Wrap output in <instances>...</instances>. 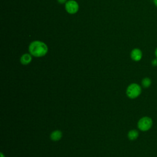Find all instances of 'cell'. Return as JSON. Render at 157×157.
Returning <instances> with one entry per match:
<instances>
[{
	"mask_svg": "<svg viewBox=\"0 0 157 157\" xmlns=\"http://www.w3.org/2000/svg\"><path fill=\"white\" fill-rule=\"evenodd\" d=\"M28 50L31 55L35 57H42L48 52V47L42 41L34 40L29 44Z\"/></svg>",
	"mask_w": 157,
	"mask_h": 157,
	"instance_id": "obj_1",
	"label": "cell"
},
{
	"mask_svg": "<svg viewBox=\"0 0 157 157\" xmlns=\"http://www.w3.org/2000/svg\"><path fill=\"white\" fill-rule=\"evenodd\" d=\"M141 93V87L137 83L129 85L126 89V94L131 99L138 97Z\"/></svg>",
	"mask_w": 157,
	"mask_h": 157,
	"instance_id": "obj_2",
	"label": "cell"
},
{
	"mask_svg": "<svg viewBox=\"0 0 157 157\" xmlns=\"http://www.w3.org/2000/svg\"><path fill=\"white\" fill-rule=\"evenodd\" d=\"M152 124L153 121L151 118L148 117H144L139 120L137 126L140 130L142 131H146L151 128Z\"/></svg>",
	"mask_w": 157,
	"mask_h": 157,
	"instance_id": "obj_3",
	"label": "cell"
},
{
	"mask_svg": "<svg viewBox=\"0 0 157 157\" xmlns=\"http://www.w3.org/2000/svg\"><path fill=\"white\" fill-rule=\"evenodd\" d=\"M65 9L67 13L74 14L78 10V4L74 0H69L65 3Z\"/></svg>",
	"mask_w": 157,
	"mask_h": 157,
	"instance_id": "obj_4",
	"label": "cell"
},
{
	"mask_svg": "<svg viewBox=\"0 0 157 157\" xmlns=\"http://www.w3.org/2000/svg\"><path fill=\"white\" fill-rule=\"evenodd\" d=\"M142 57V53L139 48H134L131 52V58L135 61H138L141 59Z\"/></svg>",
	"mask_w": 157,
	"mask_h": 157,
	"instance_id": "obj_5",
	"label": "cell"
},
{
	"mask_svg": "<svg viewBox=\"0 0 157 157\" xmlns=\"http://www.w3.org/2000/svg\"><path fill=\"white\" fill-rule=\"evenodd\" d=\"M32 60L31 55L29 53H25L20 58V62L23 65H27L31 63Z\"/></svg>",
	"mask_w": 157,
	"mask_h": 157,
	"instance_id": "obj_6",
	"label": "cell"
},
{
	"mask_svg": "<svg viewBox=\"0 0 157 157\" xmlns=\"http://www.w3.org/2000/svg\"><path fill=\"white\" fill-rule=\"evenodd\" d=\"M62 132L59 130H55L53 131L50 134V139L53 141H58L62 137Z\"/></svg>",
	"mask_w": 157,
	"mask_h": 157,
	"instance_id": "obj_7",
	"label": "cell"
},
{
	"mask_svg": "<svg viewBox=\"0 0 157 157\" xmlns=\"http://www.w3.org/2000/svg\"><path fill=\"white\" fill-rule=\"evenodd\" d=\"M139 136V132L136 129H132L129 131L128 134V137L129 140H136Z\"/></svg>",
	"mask_w": 157,
	"mask_h": 157,
	"instance_id": "obj_8",
	"label": "cell"
},
{
	"mask_svg": "<svg viewBox=\"0 0 157 157\" xmlns=\"http://www.w3.org/2000/svg\"><path fill=\"white\" fill-rule=\"evenodd\" d=\"M151 81L149 78H144L142 80V85L144 88H148L151 85Z\"/></svg>",
	"mask_w": 157,
	"mask_h": 157,
	"instance_id": "obj_9",
	"label": "cell"
},
{
	"mask_svg": "<svg viewBox=\"0 0 157 157\" xmlns=\"http://www.w3.org/2000/svg\"><path fill=\"white\" fill-rule=\"evenodd\" d=\"M58 2H59V4H64V3H66L67 1V0H57Z\"/></svg>",
	"mask_w": 157,
	"mask_h": 157,
	"instance_id": "obj_10",
	"label": "cell"
},
{
	"mask_svg": "<svg viewBox=\"0 0 157 157\" xmlns=\"http://www.w3.org/2000/svg\"><path fill=\"white\" fill-rule=\"evenodd\" d=\"M152 64L155 66H157V59H153L152 61Z\"/></svg>",
	"mask_w": 157,
	"mask_h": 157,
	"instance_id": "obj_11",
	"label": "cell"
},
{
	"mask_svg": "<svg viewBox=\"0 0 157 157\" xmlns=\"http://www.w3.org/2000/svg\"><path fill=\"white\" fill-rule=\"evenodd\" d=\"M153 2L155 3V5L157 7V0H153Z\"/></svg>",
	"mask_w": 157,
	"mask_h": 157,
	"instance_id": "obj_12",
	"label": "cell"
},
{
	"mask_svg": "<svg viewBox=\"0 0 157 157\" xmlns=\"http://www.w3.org/2000/svg\"><path fill=\"white\" fill-rule=\"evenodd\" d=\"M0 155H1V157H5V156H4V154H3L2 153H0Z\"/></svg>",
	"mask_w": 157,
	"mask_h": 157,
	"instance_id": "obj_13",
	"label": "cell"
},
{
	"mask_svg": "<svg viewBox=\"0 0 157 157\" xmlns=\"http://www.w3.org/2000/svg\"><path fill=\"white\" fill-rule=\"evenodd\" d=\"M155 55H156V58H157V48H156V50H155Z\"/></svg>",
	"mask_w": 157,
	"mask_h": 157,
	"instance_id": "obj_14",
	"label": "cell"
}]
</instances>
